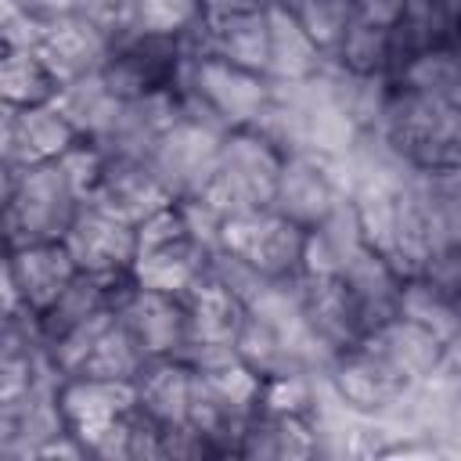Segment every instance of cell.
<instances>
[{
  "label": "cell",
  "mask_w": 461,
  "mask_h": 461,
  "mask_svg": "<svg viewBox=\"0 0 461 461\" xmlns=\"http://www.w3.org/2000/svg\"><path fill=\"white\" fill-rule=\"evenodd\" d=\"M83 198L54 162L4 166V230L7 249L36 241H65Z\"/></svg>",
  "instance_id": "cell-1"
},
{
  "label": "cell",
  "mask_w": 461,
  "mask_h": 461,
  "mask_svg": "<svg viewBox=\"0 0 461 461\" xmlns=\"http://www.w3.org/2000/svg\"><path fill=\"white\" fill-rule=\"evenodd\" d=\"M281 162H285V155L274 151L249 126L245 130H230L223 137L220 169H216L212 184L202 191V198L223 220L227 216H241V212H256V209H270L274 205V191H277Z\"/></svg>",
  "instance_id": "cell-2"
},
{
  "label": "cell",
  "mask_w": 461,
  "mask_h": 461,
  "mask_svg": "<svg viewBox=\"0 0 461 461\" xmlns=\"http://www.w3.org/2000/svg\"><path fill=\"white\" fill-rule=\"evenodd\" d=\"M223 137L227 133L180 115L151 148L148 166L155 169V176L162 180V187L173 198H194L212 184V176L220 169Z\"/></svg>",
  "instance_id": "cell-3"
},
{
  "label": "cell",
  "mask_w": 461,
  "mask_h": 461,
  "mask_svg": "<svg viewBox=\"0 0 461 461\" xmlns=\"http://www.w3.org/2000/svg\"><path fill=\"white\" fill-rule=\"evenodd\" d=\"M176 86H187L198 97H205L212 104V112L230 130H245L263 112V104L270 101V79L263 72L241 68V65L216 58V54L180 61Z\"/></svg>",
  "instance_id": "cell-4"
},
{
  "label": "cell",
  "mask_w": 461,
  "mask_h": 461,
  "mask_svg": "<svg viewBox=\"0 0 461 461\" xmlns=\"http://www.w3.org/2000/svg\"><path fill=\"white\" fill-rule=\"evenodd\" d=\"M346 198V180H342V155H317V151H299L281 162L277 173V191H274V212L295 220L299 227H317L335 202Z\"/></svg>",
  "instance_id": "cell-5"
},
{
  "label": "cell",
  "mask_w": 461,
  "mask_h": 461,
  "mask_svg": "<svg viewBox=\"0 0 461 461\" xmlns=\"http://www.w3.org/2000/svg\"><path fill=\"white\" fill-rule=\"evenodd\" d=\"M303 245H306V227H299L295 220H288L274 209H256V212L223 220V249L241 252L267 277L299 274Z\"/></svg>",
  "instance_id": "cell-6"
},
{
  "label": "cell",
  "mask_w": 461,
  "mask_h": 461,
  "mask_svg": "<svg viewBox=\"0 0 461 461\" xmlns=\"http://www.w3.org/2000/svg\"><path fill=\"white\" fill-rule=\"evenodd\" d=\"M79 274V263L72 259L65 241H36L22 249H7L4 263V313L18 306L47 310L65 285Z\"/></svg>",
  "instance_id": "cell-7"
},
{
  "label": "cell",
  "mask_w": 461,
  "mask_h": 461,
  "mask_svg": "<svg viewBox=\"0 0 461 461\" xmlns=\"http://www.w3.org/2000/svg\"><path fill=\"white\" fill-rule=\"evenodd\" d=\"M0 122H4V130H0L4 166L54 162L79 140V130L61 115V108L54 101L50 104H29V108L4 104Z\"/></svg>",
  "instance_id": "cell-8"
},
{
  "label": "cell",
  "mask_w": 461,
  "mask_h": 461,
  "mask_svg": "<svg viewBox=\"0 0 461 461\" xmlns=\"http://www.w3.org/2000/svg\"><path fill=\"white\" fill-rule=\"evenodd\" d=\"M65 245L72 252V259L79 263V270H94V274H112V270H133L137 263V227L122 223L115 216H108L104 209L83 202Z\"/></svg>",
  "instance_id": "cell-9"
},
{
  "label": "cell",
  "mask_w": 461,
  "mask_h": 461,
  "mask_svg": "<svg viewBox=\"0 0 461 461\" xmlns=\"http://www.w3.org/2000/svg\"><path fill=\"white\" fill-rule=\"evenodd\" d=\"M328 378L339 389V396L353 411H360V414H382V411H389L411 389V382L389 360H382L378 353H371L364 342L342 349L335 357Z\"/></svg>",
  "instance_id": "cell-10"
},
{
  "label": "cell",
  "mask_w": 461,
  "mask_h": 461,
  "mask_svg": "<svg viewBox=\"0 0 461 461\" xmlns=\"http://www.w3.org/2000/svg\"><path fill=\"white\" fill-rule=\"evenodd\" d=\"M86 202L104 209L108 216L137 227L140 220H148L162 205H173L176 198L162 187V180L155 176L148 158H108L104 180Z\"/></svg>",
  "instance_id": "cell-11"
},
{
  "label": "cell",
  "mask_w": 461,
  "mask_h": 461,
  "mask_svg": "<svg viewBox=\"0 0 461 461\" xmlns=\"http://www.w3.org/2000/svg\"><path fill=\"white\" fill-rule=\"evenodd\" d=\"M119 317L130 324V331L140 339V346L151 357H180L191 346L187 306L176 295L137 285V292L122 303Z\"/></svg>",
  "instance_id": "cell-12"
},
{
  "label": "cell",
  "mask_w": 461,
  "mask_h": 461,
  "mask_svg": "<svg viewBox=\"0 0 461 461\" xmlns=\"http://www.w3.org/2000/svg\"><path fill=\"white\" fill-rule=\"evenodd\" d=\"M36 50L65 86L68 79H79L86 72H101L108 54H112V40L97 25H90L86 18L68 11V14L50 18L43 43Z\"/></svg>",
  "instance_id": "cell-13"
},
{
  "label": "cell",
  "mask_w": 461,
  "mask_h": 461,
  "mask_svg": "<svg viewBox=\"0 0 461 461\" xmlns=\"http://www.w3.org/2000/svg\"><path fill=\"white\" fill-rule=\"evenodd\" d=\"M137 403V385L130 382H104L86 375H68L61 385V411L68 429L86 443L101 429H108L119 414Z\"/></svg>",
  "instance_id": "cell-14"
},
{
  "label": "cell",
  "mask_w": 461,
  "mask_h": 461,
  "mask_svg": "<svg viewBox=\"0 0 461 461\" xmlns=\"http://www.w3.org/2000/svg\"><path fill=\"white\" fill-rule=\"evenodd\" d=\"M360 342L371 353H378L382 360H389L407 382H418V378L432 375L447 357V342L443 339H436L429 328H421V324H414V321H407L400 313L393 321L378 324L375 331H367Z\"/></svg>",
  "instance_id": "cell-15"
},
{
  "label": "cell",
  "mask_w": 461,
  "mask_h": 461,
  "mask_svg": "<svg viewBox=\"0 0 461 461\" xmlns=\"http://www.w3.org/2000/svg\"><path fill=\"white\" fill-rule=\"evenodd\" d=\"M205 270H209V249H202L191 234L162 249H148L133 263V277L140 288H155L176 299H184L205 277Z\"/></svg>",
  "instance_id": "cell-16"
},
{
  "label": "cell",
  "mask_w": 461,
  "mask_h": 461,
  "mask_svg": "<svg viewBox=\"0 0 461 461\" xmlns=\"http://www.w3.org/2000/svg\"><path fill=\"white\" fill-rule=\"evenodd\" d=\"M191 382H194V367L184 364L180 357H151L140 378L133 382L137 403L162 425H180L187 421Z\"/></svg>",
  "instance_id": "cell-17"
},
{
  "label": "cell",
  "mask_w": 461,
  "mask_h": 461,
  "mask_svg": "<svg viewBox=\"0 0 461 461\" xmlns=\"http://www.w3.org/2000/svg\"><path fill=\"white\" fill-rule=\"evenodd\" d=\"M267 25H270V61H267V79H306L324 65V50L317 40L292 18L285 4L267 7Z\"/></svg>",
  "instance_id": "cell-18"
},
{
  "label": "cell",
  "mask_w": 461,
  "mask_h": 461,
  "mask_svg": "<svg viewBox=\"0 0 461 461\" xmlns=\"http://www.w3.org/2000/svg\"><path fill=\"white\" fill-rule=\"evenodd\" d=\"M54 104H58L61 115L79 130V137L101 140V137L112 130V122H115L119 108H122V97L108 86L104 72H86V76H79V79H68V83L58 90Z\"/></svg>",
  "instance_id": "cell-19"
},
{
  "label": "cell",
  "mask_w": 461,
  "mask_h": 461,
  "mask_svg": "<svg viewBox=\"0 0 461 461\" xmlns=\"http://www.w3.org/2000/svg\"><path fill=\"white\" fill-rule=\"evenodd\" d=\"M209 54L227 58L241 68L263 72L270 61V25H267V7L259 11H241L234 18H223L209 25Z\"/></svg>",
  "instance_id": "cell-20"
},
{
  "label": "cell",
  "mask_w": 461,
  "mask_h": 461,
  "mask_svg": "<svg viewBox=\"0 0 461 461\" xmlns=\"http://www.w3.org/2000/svg\"><path fill=\"white\" fill-rule=\"evenodd\" d=\"M151 353L140 346V339L130 331V324L122 317H115L94 342V349L86 353V360L79 364L76 375L86 378H104V382H137L140 371L148 367Z\"/></svg>",
  "instance_id": "cell-21"
},
{
  "label": "cell",
  "mask_w": 461,
  "mask_h": 461,
  "mask_svg": "<svg viewBox=\"0 0 461 461\" xmlns=\"http://www.w3.org/2000/svg\"><path fill=\"white\" fill-rule=\"evenodd\" d=\"M0 90H4V104H14V108L50 104L61 90V79L50 72L40 50H4Z\"/></svg>",
  "instance_id": "cell-22"
},
{
  "label": "cell",
  "mask_w": 461,
  "mask_h": 461,
  "mask_svg": "<svg viewBox=\"0 0 461 461\" xmlns=\"http://www.w3.org/2000/svg\"><path fill=\"white\" fill-rule=\"evenodd\" d=\"M400 317L429 328L443 342H450L457 335V328H461V306L439 285H432L425 274L403 281V288H400Z\"/></svg>",
  "instance_id": "cell-23"
},
{
  "label": "cell",
  "mask_w": 461,
  "mask_h": 461,
  "mask_svg": "<svg viewBox=\"0 0 461 461\" xmlns=\"http://www.w3.org/2000/svg\"><path fill=\"white\" fill-rule=\"evenodd\" d=\"M396 83L421 90L429 97H439L443 104L461 112V50L457 47H436L418 54L400 76Z\"/></svg>",
  "instance_id": "cell-24"
},
{
  "label": "cell",
  "mask_w": 461,
  "mask_h": 461,
  "mask_svg": "<svg viewBox=\"0 0 461 461\" xmlns=\"http://www.w3.org/2000/svg\"><path fill=\"white\" fill-rule=\"evenodd\" d=\"M328 58H335L349 72H385L389 76V29L349 22V29L342 32V40L335 43V50Z\"/></svg>",
  "instance_id": "cell-25"
},
{
  "label": "cell",
  "mask_w": 461,
  "mask_h": 461,
  "mask_svg": "<svg viewBox=\"0 0 461 461\" xmlns=\"http://www.w3.org/2000/svg\"><path fill=\"white\" fill-rule=\"evenodd\" d=\"M281 4L317 40V47L324 54L335 50V43L342 40V32L353 22V0H281Z\"/></svg>",
  "instance_id": "cell-26"
},
{
  "label": "cell",
  "mask_w": 461,
  "mask_h": 461,
  "mask_svg": "<svg viewBox=\"0 0 461 461\" xmlns=\"http://www.w3.org/2000/svg\"><path fill=\"white\" fill-rule=\"evenodd\" d=\"M72 11L79 18H86L90 25H97L112 47L133 32H140L137 25V0H72Z\"/></svg>",
  "instance_id": "cell-27"
},
{
  "label": "cell",
  "mask_w": 461,
  "mask_h": 461,
  "mask_svg": "<svg viewBox=\"0 0 461 461\" xmlns=\"http://www.w3.org/2000/svg\"><path fill=\"white\" fill-rule=\"evenodd\" d=\"M50 18L32 11L25 0H4L0 29H4V50H36L43 43Z\"/></svg>",
  "instance_id": "cell-28"
},
{
  "label": "cell",
  "mask_w": 461,
  "mask_h": 461,
  "mask_svg": "<svg viewBox=\"0 0 461 461\" xmlns=\"http://www.w3.org/2000/svg\"><path fill=\"white\" fill-rule=\"evenodd\" d=\"M180 238H187V223H184V212H180L176 202H173V205H162L158 212H151L148 220L137 223V245H140V252L162 249V245L180 241ZM140 252H137V256H140Z\"/></svg>",
  "instance_id": "cell-29"
},
{
  "label": "cell",
  "mask_w": 461,
  "mask_h": 461,
  "mask_svg": "<svg viewBox=\"0 0 461 461\" xmlns=\"http://www.w3.org/2000/svg\"><path fill=\"white\" fill-rule=\"evenodd\" d=\"M403 4L407 0H353V22L393 29L396 18L403 14Z\"/></svg>",
  "instance_id": "cell-30"
},
{
  "label": "cell",
  "mask_w": 461,
  "mask_h": 461,
  "mask_svg": "<svg viewBox=\"0 0 461 461\" xmlns=\"http://www.w3.org/2000/svg\"><path fill=\"white\" fill-rule=\"evenodd\" d=\"M32 11L47 14V18H58V14H68L72 11V0H25Z\"/></svg>",
  "instance_id": "cell-31"
},
{
  "label": "cell",
  "mask_w": 461,
  "mask_h": 461,
  "mask_svg": "<svg viewBox=\"0 0 461 461\" xmlns=\"http://www.w3.org/2000/svg\"><path fill=\"white\" fill-rule=\"evenodd\" d=\"M447 166H461V115H457L454 133H450V144H447Z\"/></svg>",
  "instance_id": "cell-32"
},
{
  "label": "cell",
  "mask_w": 461,
  "mask_h": 461,
  "mask_svg": "<svg viewBox=\"0 0 461 461\" xmlns=\"http://www.w3.org/2000/svg\"><path fill=\"white\" fill-rule=\"evenodd\" d=\"M447 364H454L457 371H461V328H457V335L447 342V357H443Z\"/></svg>",
  "instance_id": "cell-33"
},
{
  "label": "cell",
  "mask_w": 461,
  "mask_h": 461,
  "mask_svg": "<svg viewBox=\"0 0 461 461\" xmlns=\"http://www.w3.org/2000/svg\"><path fill=\"white\" fill-rule=\"evenodd\" d=\"M259 7H274V4H281V0H256Z\"/></svg>",
  "instance_id": "cell-34"
}]
</instances>
